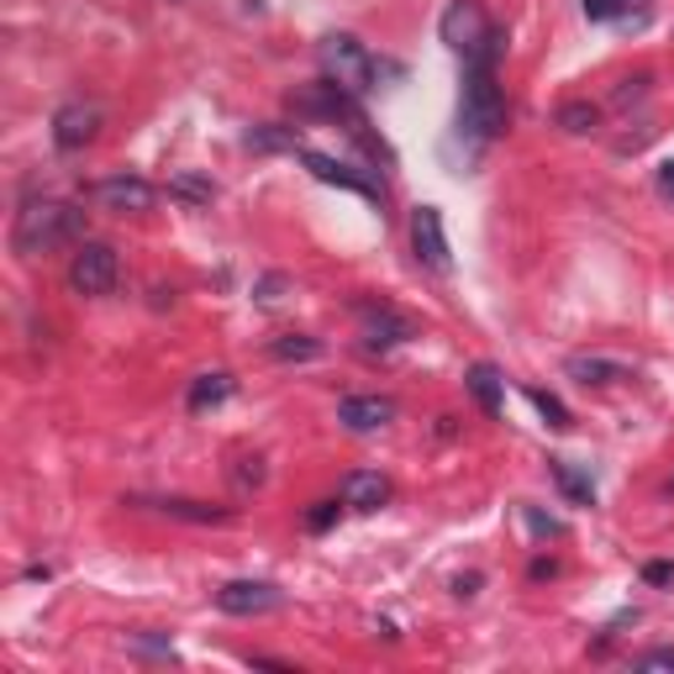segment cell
<instances>
[{
	"label": "cell",
	"instance_id": "cell-1",
	"mask_svg": "<svg viewBox=\"0 0 674 674\" xmlns=\"http://www.w3.org/2000/svg\"><path fill=\"white\" fill-rule=\"evenodd\" d=\"M63 242H85V211L63 206V200H27L11 221V248L21 258H42L63 248Z\"/></svg>",
	"mask_w": 674,
	"mask_h": 674
},
{
	"label": "cell",
	"instance_id": "cell-2",
	"mask_svg": "<svg viewBox=\"0 0 674 674\" xmlns=\"http://www.w3.org/2000/svg\"><path fill=\"white\" fill-rule=\"evenodd\" d=\"M496 59H475L464 63V96H458V132H469L475 142H490L506 132V100L496 85Z\"/></svg>",
	"mask_w": 674,
	"mask_h": 674
},
{
	"label": "cell",
	"instance_id": "cell-3",
	"mask_svg": "<svg viewBox=\"0 0 674 674\" xmlns=\"http://www.w3.org/2000/svg\"><path fill=\"white\" fill-rule=\"evenodd\" d=\"M317 59H321L327 85H337L343 96H364V90H375L379 63L369 59V48H364L354 32H327V38L317 42Z\"/></svg>",
	"mask_w": 674,
	"mask_h": 674
},
{
	"label": "cell",
	"instance_id": "cell-4",
	"mask_svg": "<svg viewBox=\"0 0 674 674\" xmlns=\"http://www.w3.org/2000/svg\"><path fill=\"white\" fill-rule=\"evenodd\" d=\"M437 38H443V48H454L464 63L500 53V38H496V27H490V17H485L479 0H454V6L443 11V21H437Z\"/></svg>",
	"mask_w": 674,
	"mask_h": 674
},
{
	"label": "cell",
	"instance_id": "cell-5",
	"mask_svg": "<svg viewBox=\"0 0 674 674\" xmlns=\"http://www.w3.org/2000/svg\"><path fill=\"white\" fill-rule=\"evenodd\" d=\"M121 279V258L111 242H80L75 258H69V285L80 296H111Z\"/></svg>",
	"mask_w": 674,
	"mask_h": 674
},
{
	"label": "cell",
	"instance_id": "cell-6",
	"mask_svg": "<svg viewBox=\"0 0 674 674\" xmlns=\"http://www.w3.org/2000/svg\"><path fill=\"white\" fill-rule=\"evenodd\" d=\"M90 200H96L100 211H121V217H138V211H153V200H159V190L148 185V179L138 175H106L90 190Z\"/></svg>",
	"mask_w": 674,
	"mask_h": 674
},
{
	"label": "cell",
	"instance_id": "cell-7",
	"mask_svg": "<svg viewBox=\"0 0 674 674\" xmlns=\"http://www.w3.org/2000/svg\"><path fill=\"white\" fill-rule=\"evenodd\" d=\"M279 585H269V579H227L217 591V606L227 616H264V612H279Z\"/></svg>",
	"mask_w": 674,
	"mask_h": 674
},
{
	"label": "cell",
	"instance_id": "cell-8",
	"mask_svg": "<svg viewBox=\"0 0 674 674\" xmlns=\"http://www.w3.org/2000/svg\"><path fill=\"white\" fill-rule=\"evenodd\" d=\"M412 248H417V258L433 269V275H448V238H443V211L437 206H417L412 211Z\"/></svg>",
	"mask_w": 674,
	"mask_h": 674
},
{
	"label": "cell",
	"instance_id": "cell-9",
	"mask_svg": "<svg viewBox=\"0 0 674 674\" xmlns=\"http://www.w3.org/2000/svg\"><path fill=\"white\" fill-rule=\"evenodd\" d=\"M358 321H364V348L369 354H385V348H396V343H412L417 327L412 317H400L390 306H358Z\"/></svg>",
	"mask_w": 674,
	"mask_h": 674
},
{
	"label": "cell",
	"instance_id": "cell-10",
	"mask_svg": "<svg viewBox=\"0 0 674 674\" xmlns=\"http://www.w3.org/2000/svg\"><path fill=\"white\" fill-rule=\"evenodd\" d=\"M337 422L348 433H379L396 422V400L390 396H343L337 400Z\"/></svg>",
	"mask_w": 674,
	"mask_h": 674
},
{
	"label": "cell",
	"instance_id": "cell-11",
	"mask_svg": "<svg viewBox=\"0 0 674 674\" xmlns=\"http://www.w3.org/2000/svg\"><path fill=\"white\" fill-rule=\"evenodd\" d=\"M96 132H100V111L85 106V100H69L53 117V142H59L63 153H80L85 142H96Z\"/></svg>",
	"mask_w": 674,
	"mask_h": 674
},
{
	"label": "cell",
	"instance_id": "cell-12",
	"mask_svg": "<svg viewBox=\"0 0 674 674\" xmlns=\"http://www.w3.org/2000/svg\"><path fill=\"white\" fill-rule=\"evenodd\" d=\"M300 163L311 169V175L321 179V185H343V190H358V196H379L369 179L358 175L354 163H343V159H333V153H317V148H300Z\"/></svg>",
	"mask_w": 674,
	"mask_h": 674
},
{
	"label": "cell",
	"instance_id": "cell-13",
	"mask_svg": "<svg viewBox=\"0 0 674 674\" xmlns=\"http://www.w3.org/2000/svg\"><path fill=\"white\" fill-rule=\"evenodd\" d=\"M390 500V479L379 475V469H354V475L343 479V506H354V512H379Z\"/></svg>",
	"mask_w": 674,
	"mask_h": 674
},
{
	"label": "cell",
	"instance_id": "cell-14",
	"mask_svg": "<svg viewBox=\"0 0 674 674\" xmlns=\"http://www.w3.org/2000/svg\"><path fill=\"white\" fill-rule=\"evenodd\" d=\"M464 390L475 396V406L485 417H500V400H506V379H500L496 364H475L469 375H464Z\"/></svg>",
	"mask_w": 674,
	"mask_h": 674
},
{
	"label": "cell",
	"instance_id": "cell-15",
	"mask_svg": "<svg viewBox=\"0 0 674 674\" xmlns=\"http://www.w3.org/2000/svg\"><path fill=\"white\" fill-rule=\"evenodd\" d=\"M138 506H153V512L179 516V522H232V512H221V506H200V500H179V496L138 500Z\"/></svg>",
	"mask_w": 674,
	"mask_h": 674
},
{
	"label": "cell",
	"instance_id": "cell-16",
	"mask_svg": "<svg viewBox=\"0 0 674 674\" xmlns=\"http://www.w3.org/2000/svg\"><path fill=\"white\" fill-rule=\"evenodd\" d=\"M564 369H569L579 385H616V379H633V375H627V364H612V358H585V354L569 358Z\"/></svg>",
	"mask_w": 674,
	"mask_h": 674
},
{
	"label": "cell",
	"instance_id": "cell-17",
	"mask_svg": "<svg viewBox=\"0 0 674 674\" xmlns=\"http://www.w3.org/2000/svg\"><path fill=\"white\" fill-rule=\"evenodd\" d=\"M548 475L558 479V490L575 500V506H595V485H591V475H579L569 458H548Z\"/></svg>",
	"mask_w": 674,
	"mask_h": 674
},
{
	"label": "cell",
	"instance_id": "cell-18",
	"mask_svg": "<svg viewBox=\"0 0 674 674\" xmlns=\"http://www.w3.org/2000/svg\"><path fill=\"white\" fill-rule=\"evenodd\" d=\"M232 396V375H221V369H211V375H200L196 385H190V412H211V406H221V400Z\"/></svg>",
	"mask_w": 674,
	"mask_h": 674
},
{
	"label": "cell",
	"instance_id": "cell-19",
	"mask_svg": "<svg viewBox=\"0 0 674 674\" xmlns=\"http://www.w3.org/2000/svg\"><path fill=\"white\" fill-rule=\"evenodd\" d=\"M558 127L575 132V138H585V132L601 127V106H591V100H564V106H558Z\"/></svg>",
	"mask_w": 674,
	"mask_h": 674
},
{
	"label": "cell",
	"instance_id": "cell-20",
	"mask_svg": "<svg viewBox=\"0 0 674 674\" xmlns=\"http://www.w3.org/2000/svg\"><path fill=\"white\" fill-rule=\"evenodd\" d=\"M269 354L285 358V364H311V358H321V343L317 337H306V333H285L269 343Z\"/></svg>",
	"mask_w": 674,
	"mask_h": 674
},
{
	"label": "cell",
	"instance_id": "cell-21",
	"mask_svg": "<svg viewBox=\"0 0 674 674\" xmlns=\"http://www.w3.org/2000/svg\"><path fill=\"white\" fill-rule=\"evenodd\" d=\"M169 196L190 200V206H211L217 185H211V179H200V175H175V179H169Z\"/></svg>",
	"mask_w": 674,
	"mask_h": 674
},
{
	"label": "cell",
	"instance_id": "cell-22",
	"mask_svg": "<svg viewBox=\"0 0 674 674\" xmlns=\"http://www.w3.org/2000/svg\"><path fill=\"white\" fill-rule=\"evenodd\" d=\"M527 400H533L537 412L548 417V427H558V433H569V427H575V417H569V406H564L558 396H548V390H527Z\"/></svg>",
	"mask_w": 674,
	"mask_h": 674
},
{
	"label": "cell",
	"instance_id": "cell-23",
	"mask_svg": "<svg viewBox=\"0 0 674 674\" xmlns=\"http://www.w3.org/2000/svg\"><path fill=\"white\" fill-rule=\"evenodd\" d=\"M591 21H633V0H579Z\"/></svg>",
	"mask_w": 674,
	"mask_h": 674
},
{
	"label": "cell",
	"instance_id": "cell-24",
	"mask_svg": "<svg viewBox=\"0 0 674 674\" xmlns=\"http://www.w3.org/2000/svg\"><path fill=\"white\" fill-rule=\"evenodd\" d=\"M337 512H343L337 500H317V506L306 512V527H311V533H333V527H337Z\"/></svg>",
	"mask_w": 674,
	"mask_h": 674
},
{
	"label": "cell",
	"instance_id": "cell-25",
	"mask_svg": "<svg viewBox=\"0 0 674 674\" xmlns=\"http://www.w3.org/2000/svg\"><path fill=\"white\" fill-rule=\"evenodd\" d=\"M248 148H258V153H269V148H296V132H275V127H264V132H248Z\"/></svg>",
	"mask_w": 674,
	"mask_h": 674
},
{
	"label": "cell",
	"instance_id": "cell-26",
	"mask_svg": "<svg viewBox=\"0 0 674 674\" xmlns=\"http://www.w3.org/2000/svg\"><path fill=\"white\" fill-rule=\"evenodd\" d=\"M633 670L637 674H674V648H654V654H643Z\"/></svg>",
	"mask_w": 674,
	"mask_h": 674
},
{
	"label": "cell",
	"instance_id": "cell-27",
	"mask_svg": "<svg viewBox=\"0 0 674 674\" xmlns=\"http://www.w3.org/2000/svg\"><path fill=\"white\" fill-rule=\"evenodd\" d=\"M258 485H264V458H242L238 490H258Z\"/></svg>",
	"mask_w": 674,
	"mask_h": 674
},
{
	"label": "cell",
	"instance_id": "cell-28",
	"mask_svg": "<svg viewBox=\"0 0 674 674\" xmlns=\"http://www.w3.org/2000/svg\"><path fill=\"white\" fill-rule=\"evenodd\" d=\"M527 522H533V533H543V537H558V533H564L554 516H543V512H527Z\"/></svg>",
	"mask_w": 674,
	"mask_h": 674
},
{
	"label": "cell",
	"instance_id": "cell-29",
	"mask_svg": "<svg viewBox=\"0 0 674 674\" xmlns=\"http://www.w3.org/2000/svg\"><path fill=\"white\" fill-rule=\"evenodd\" d=\"M643 579H648V585H670V579H674V564H648V569H643Z\"/></svg>",
	"mask_w": 674,
	"mask_h": 674
},
{
	"label": "cell",
	"instance_id": "cell-30",
	"mask_svg": "<svg viewBox=\"0 0 674 674\" xmlns=\"http://www.w3.org/2000/svg\"><path fill=\"white\" fill-rule=\"evenodd\" d=\"M658 196L674 200V159H670V163H658Z\"/></svg>",
	"mask_w": 674,
	"mask_h": 674
},
{
	"label": "cell",
	"instance_id": "cell-31",
	"mask_svg": "<svg viewBox=\"0 0 674 674\" xmlns=\"http://www.w3.org/2000/svg\"><path fill=\"white\" fill-rule=\"evenodd\" d=\"M643 85H648V80H622V90H616V106H627V100H637V96H643Z\"/></svg>",
	"mask_w": 674,
	"mask_h": 674
},
{
	"label": "cell",
	"instance_id": "cell-32",
	"mask_svg": "<svg viewBox=\"0 0 674 674\" xmlns=\"http://www.w3.org/2000/svg\"><path fill=\"white\" fill-rule=\"evenodd\" d=\"M479 591V575H458L454 579V595H475Z\"/></svg>",
	"mask_w": 674,
	"mask_h": 674
}]
</instances>
